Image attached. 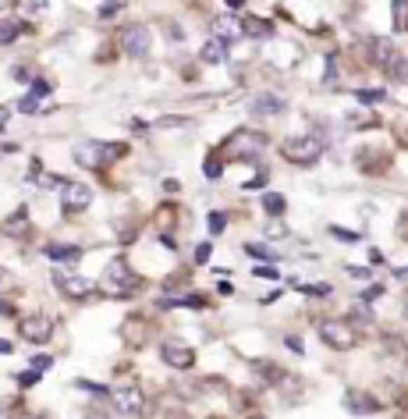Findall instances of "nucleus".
<instances>
[{
  "instance_id": "2",
  "label": "nucleus",
  "mask_w": 408,
  "mask_h": 419,
  "mask_svg": "<svg viewBox=\"0 0 408 419\" xmlns=\"http://www.w3.org/2000/svg\"><path fill=\"white\" fill-rule=\"evenodd\" d=\"M320 156H323V139H316V135H295L284 142V160L299 164V167H313Z\"/></svg>"
},
{
  "instance_id": "22",
  "label": "nucleus",
  "mask_w": 408,
  "mask_h": 419,
  "mask_svg": "<svg viewBox=\"0 0 408 419\" xmlns=\"http://www.w3.org/2000/svg\"><path fill=\"white\" fill-rule=\"evenodd\" d=\"M355 96H359V103H383V99H387L383 89H359Z\"/></svg>"
},
{
  "instance_id": "31",
  "label": "nucleus",
  "mask_w": 408,
  "mask_h": 419,
  "mask_svg": "<svg viewBox=\"0 0 408 419\" xmlns=\"http://www.w3.org/2000/svg\"><path fill=\"white\" fill-rule=\"evenodd\" d=\"M245 32H259V36H270V25H266V22H249V25H245Z\"/></svg>"
},
{
  "instance_id": "19",
  "label": "nucleus",
  "mask_w": 408,
  "mask_h": 419,
  "mask_svg": "<svg viewBox=\"0 0 408 419\" xmlns=\"http://www.w3.org/2000/svg\"><path fill=\"white\" fill-rule=\"evenodd\" d=\"M263 210H266L270 217H280L284 210H287V202H284V195H280V192H266V195H263Z\"/></svg>"
},
{
  "instance_id": "37",
  "label": "nucleus",
  "mask_w": 408,
  "mask_h": 419,
  "mask_svg": "<svg viewBox=\"0 0 408 419\" xmlns=\"http://www.w3.org/2000/svg\"><path fill=\"white\" fill-rule=\"evenodd\" d=\"M217 174H220V164L210 160V164H206V178H217Z\"/></svg>"
},
{
  "instance_id": "8",
  "label": "nucleus",
  "mask_w": 408,
  "mask_h": 419,
  "mask_svg": "<svg viewBox=\"0 0 408 419\" xmlns=\"http://www.w3.org/2000/svg\"><path fill=\"white\" fill-rule=\"evenodd\" d=\"M89 202H93V188L86 181H68L61 188V206L68 210V214H82Z\"/></svg>"
},
{
  "instance_id": "45",
  "label": "nucleus",
  "mask_w": 408,
  "mask_h": 419,
  "mask_svg": "<svg viewBox=\"0 0 408 419\" xmlns=\"http://www.w3.org/2000/svg\"><path fill=\"white\" fill-rule=\"evenodd\" d=\"M0 4H4V0H0Z\"/></svg>"
},
{
  "instance_id": "39",
  "label": "nucleus",
  "mask_w": 408,
  "mask_h": 419,
  "mask_svg": "<svg viewBox=\"0 0 408 419\" xmlns=\"http://www.w3.org/2000/svg\"><path fill=\"white\" fill-rule=\"evenodd\" d=\"M11 352V341H4V338H0V355H8Z\"/></svg>"
},
{
  "instance_id": "42",
  "label": "nucleus",
  "mask_w": 408,
  "mask_h": 419,
  "mask_svg": "<svg viewBox=\"0 0 408 419\" xmlns=\"http://www.w3.org/2000/svg\"><path fill=\"white\" fill-rule=\"evenodd\" d=\"M227 4H235V8H242V0H227Z\"/></svg>"
},
{
  "instance_id": "3",
  "label": "nucleus",
  "mask_w": 408,
  "mask_h": 419,
  "mask_svg": "<svg viewBox=\"0 0 408 419\" xmlns=\"http://www.w3.org/2000/svg\"><path fill=\"white\" fill-rule=\"evenodd\" d=\"M100 288H103L107 295H114V298H125V295L135 288V274L128 270L125 259H114V263H107V270H103V277H100Z\"/></svg>"
},
{
  "instance_id": "9",
  "label": "nucleus",
  "mask_w": 408,
  "mask_h": 419,
  "mask_svg": "<svg viewBox=\"0 0 408 419\" xmlns=\"http://www.w3.org/2000/svg\"><path fill=\"white\" fill-rule=\"evenodd\" d=\"M266 146V139L263 135H256V132H249V128H242V132H235L227 139V153L231 156H252L256 149H263Z\"/></svg>"
},
{
  "instance_id": "35",
  "label": "nucleus",
  "mask_w": 408,
  "mask_h": 419,
  "mask_svg": "<svg viewBox=\"0 0 408 419\" xmlns=\"http://www.w3.org/2000/svg\"><path fill=\"white\" fill-rule=\"evenodd\" d=\"M348 274H352V277H362V281H366L373 270H369V267H348Z\"/></svg>"
},
{
  "instance_id": "12",
  "label": "nucleus",
  "mask_w": 408,
  "mask_h": 419,
  "mask_svg": "<svg viewBox=\"0 0 408 419\" xmlns=\"http://www.w3.org/2000/svg\"><path fill=\"white\" fill-rule=\"evenodd\" d=\"M22 338L32 341V345H46V341L53 338L50 317H25V320H22Z\"/></svg>"
},
{
  "instance_id": "40",
  "label": "nucleus",
  "mask_w": 408,
  "mask_h": 419,
  "mask_svg": "<svg viewBox=\"0 0 408 419\" xmlns=\"http://www.w3.org/2000/svg\"><path fill=\"white\" fill-rule=\"evenodd\" d=\"M8 125V107H0V128Z\"/></svg>"
},
{
  "instance_id": "10",
  "label": "nucleus",
  "mask_w": 408,
  "mask_h": 419,
  "mask_svg": "<svg viewBox=\"0 0 408 419\" xmlns=\"http://www.w3.org/2000/svg\"><path fill=\"white\" fill-rule=\"evenodd\" d=\"M53 284L61 288L68 298H89L93 295V281L89 277H75V274H64V270H53Z\"/></svg>"
},
{
  "instance_id": "30",
  "label": "nucleus",
  "mask_w": 408,
  "mask_h": 419,
  "mask_svg": "<svg viewBox=\"0 0 408 419\" xmlns=\"http://www.w3.org/2000/svg\"><path fill=\"white\" fill-rule=\"evenodd\" d=\"M306 295H330V284H302Z\"/></svg>"
},
{
  "instance_id": "44",
  "label": "nucleus",
  "mask_w": 408,
  "mask_h": 419,
  "mask_svg": "<svg viewBox=\"0 0 408 419\" xmlns=\"http://www.w3.org/2000/svg\"><path fill=\"white\" fill-rule=\"evenodd\" d=\"M404 312H408V305H404Z\"/></svg>"
},
{
  "instance_id": "1",
  "label": "nucleus",
  "mask_w": 408,
  "mask_h": 419,
  "mask_svg": "<svg viewBox=\"0 0 408 419\" xmlns=\"http://www.w3.org/2000/svg\"><path fill=\"white\" fill-rule=\"evenodd\" d=\"M121 153H125V146H114V142H96V139H89V142H79V146H75V164H82V167L96 171V167L114 164Z\"/></svg>"
},
{
  "instance_id": "38",
  "label": "nucleus",
  "mask_w": 408,
  "mask_h": 419,
  "mask_svg": "<svg viewBox=\"0 0 408 419\" xmlns=\"http://www.w3.org/2000/svg\"><path fill=\"white\" fill-rule=\"evenodd\" d=\"M394 277H397V281H408V267H397V270H394Z\"/></svg>"
},
{
  "instance_id": "16",
  "label": "nucleus",
  "mask_w": 408,
  "mask_h": 419,
  "mask_svg": "<svg viewBox=\"0 0 408 419\" xmlns=\"http://www.w3.org/2000/svg\"><path fill=\"white\" fill-rule=\"evenodd\" d=\"M199 57H203L206 64H220V61H227V43H220V39H210V43L199 50Z\"/></svg>"
},
{
  "instance_id": "24",
  "label": "nucleus",
  "mask_w": 408,
  "mask_h": 419,
  "mask_svg": "<svg viewBox=\"0 0 408 419\" xmlns=\"http://www.w3.org/2000/svg\"><path fill=\"white\" fill-rule=\"evenodd\" d=\"M245 252H249V256H263V259H273V249H266V245H259V242H249V245H245Z\"/></svg>"
},
{
  "instance_id": "32",
  "label": "nucleus",
  "mask_w": 408,
  "mask_h": 419,
  "mask_svg": "<svg viewBox=\"0 0 408 419\" xmlns=\"http://www.w3.org/2000/svg\"><path fill=\"white\" fill-rule=\"evenodd\" d=\"M380 295H383V288H380V284H373V288H366V291H362V302H376Z\"/></svg>"
},
{
  "instance_id": "41",
  "label": "nucleus",
  "mask_w": 408,
  "mask_h": 419,
  "mask_svg": "<svg viewBox=\"0 0 408 419\" xmlns=\"http://www.w3.org/2000/svg\"><path fill=\"white\" fill-rule=\"evenodd\" d=\"M11 419H36V415H29V412H15Z\"/></svg>"
},
{
  "instance_id": "26",
  "label": "nucleus",
  "mask_w": 408,
  "mask_h": 419,
  "mask_svg": "<svg viewBox=\"0 0 408 419\" xmlns=\"http://www.w3.org/2000/svg\"><path fill=\"white\" fill-rule=\"evenodd\" d=\"M252 274H256V277H266V281H277V277H280V274H277V267H270V263L252 267Z\"/></svg>"
},
{
  "instance_id": "20",
  "label": "nucleus",
  "mask_w": 408,
  "mask_h": 419,
  "mask_svg": "<svg viewBox=\"0 0 408 419\" xmlns=\"http://www.w3.org/2000/svg\"><path fill=\"white\" fill-rule=\"evenodd\" d=\"M46 256L50 259H68L72 263V259H79V249L75 245H46Z\"/></svg>"
},
{
  "instance_id": "11",
  "label": "nucleus",
  "mask_w": 408,
  "mask_h": 419,
  "mask_svg": "<svg viewBox=\"0 0 408 419\" xmlns=\"http://www.w3.org/2000/svg\"><path fill=\"white\" fill-rule=\"evenodd\" d=\"M160 355H163L167 366H174V370H192L196 366V352L189 345H182V341H167Z\"/></svg>"
},
{
  "instance_id": "43",
  "label": "nucleus",
  "mask_w": 408,
  "mask_h": 419,
  "mask_svg": "<svg viewBox=\"0 0 408 419\" xmlns=\"http://www.w3.org/2000/svg\"><path fill=\"white\" fill-rule=\"evenodd\" d=\"M252 419H263V415H252Z\"/></svg>"
},
{
  "instance_id": "13",
  "label": "nucleus",
  "mask_w": 408,
  "mask_h": 419,
  "mask_svg": "<svg viewBox=\"0 0 408 419\" xmlns=\"http://www.w3.org/2000/svg\"><path fill=\"white\" fill-rule=\"evenodd\" d=\"M397 57H401V54H397V46H394L390 39H373V61H376L383 71H390V68L397 64Z\"/></svg>"
},
{
  "instance_id": "33",
  "label": "nucleus",
  "mask_w": 408,
  "mask_h": 419,
  "mask_svg": "<svg viewBox=\"0 0 408 419\" xmlns=\"http://www.w3.org/2000/svg\"><path fill=\"white\" fill-rule=\"evenodd\" d=\"M43 8H46V0H25V11L29 15H39Z\"/></svg>"
},
{
  "instance_id": "36",
  "label": "nucleus",
  "mask_w": 408,
  "mask_h": 419,
  "mask_svg": "<svg viewBox=\"0 0 408 419\" xmlns=\"http://www.w3.org/2000/svg\"><path fill=\"white\" fill-rule=\"evenodd\" d=\"M46 366H50V355H36L32 359V370H46Z\"/></svg>"
},
{
  "instance_id": "28",
  "label": "nucleus",
  "mask_w": 408,
  "mask_h": 419,
  "mask_svg": "<svg viewBox=\"0 0 408 419\" xmlns=\"http://www.w3.org/2000/svg\"><path fill=\"white\" fill-rule=\"evenodd\" d=\"M36 380H39V370H25V373H18V384H22V387H32Z\"/></svg>"
},
{
  "instance_id": "29",
  "label": "nucleus",
  "mask_w": 408,
  "mask_h": 419,
  "mask_svg": "<svg viewBox=\"0 0 408 419\" xmlns=\"http://www.w3.org/2000/svg\"><path fill=\"white\" fill-rule=\"evenodd\" d=\"M224 224H227V221H224V214H210V231H213V235H220V231H224Z\"/></svg>"
},
{
  "instance_id": "5",
  "label": "nucleus",
  "mask_w": 408,
  "mask_h": 419,
  "mask_svg": "<svg viewBox=\"0 0 408 419\" xmlns=\"http://www.w3.org/2000/svg\"><path fill=\"white\" fill-rule=\"evenodd\" d=\"M121 46H125L128 57H146L149 50H153V32L146 25H128L121 32Z\"/></svg>"
},
{
  "instance_id": "4",
  "label": "nucleus",
  "mask_w": 408,
  "mask_h": 419,
  "mask_svg": "<svg viewBox=\"0 0 408 419\" xmlns=\"http://www.w3.org/2000/svg\"><path fill=\"white\" fill-rule=\"evenodd\" d=\"M320 338L330 345V348H337V352H348V348H355V331L348 327V324H341V320H323L320 324Z\"/></svg>"
},
{
  "instance_id": "7",
  "label": "nucleus",
  "mask_w": 408,
  "mask_h": 419,
  "mask_svg": "<svg viewBox=\"0 0 408 419\" xmlns=\"http://www.w3.org/2000/svg\"><path fill=\"white\" fill-rule=\"evenodd\" d=\"M210 29H213V39H220V43H238V39H245V22H242L238 15H217V18L210 22Z\"/></svg>"
},
{
  "instance_id": "6",
  "label": "nucleus",
  "mask_w": 408,
  "mask_h": 419,
  "mask_svg": "<svg viewBox=\"0 0 408 419\" xmlns=\"http://www.w3.org/2000/svg\"><path fill=\"white\" fill-rule=\"evenodd\" d=\"M110 398H114V405H118V412H125V415H135V412L146 408V394H142V387H135V384L114 387Z\"/></svg>"
},
{
  "instance_id": "18",
  "label": "nucleus",
  "mask_w": 408,
  "mask_h": 419,
  "mask_svg": "<svg viewBox=\"0 0 408 419\" xmlns=\"http://www.w3.org/2000/svg\"><path fill=\"white\" fill-rule=\"evenodd\" d=\"M18 36H22V22H15V18H4V22H0V46L15 43Z\"/></svg>"
},
{
  "instance_id": "34",
  "label": "nucleus",
  "mask_w": 408,
  "mask_h": 419,
  "mask_svg": "<svg viewBox=\"0 0 408 419\" xmlns=\"http://www.w3.org/2000/svg\"><path fill=\"white\" fill-rule=\"evenodd\" d=\"M206 259H210V245L203 242V245L196 249V263H206Z\"/></svg>"
},
{
  "instance_id": "17",
  "label": "nucleus",
  "mask_w": 408,
  "mask_h": 419,
  "mask_svg": "<svg viewBox=\"0 0 408 419\" xmlns=\"http://www.w3.org/2000/svg\"><path fill=\"white\" fill-rule=\"evenodd\" d=\"M46 92H50V85H46V82H36L32 92H29L25 99H18V111H25V114L36 111V107H39V96H46Z\"/></svg>"
},
{
  "instance_id": "25",
  "label": "nucleus",
  "mask_w": 408,
  "mask_h": 419,
  "mask_svg": "<svg viewBox=\"0 0 408 419\" xmlns=\"http://www.w3.org/2000/svg\"><path fill=\"white\" fill-rule=\"evenodd\" d=\"M330 235H334L337 242H348V245H352V242H359V235H355V231H344V228H337V224L330 228Z\"/></svg>"
},
{
  "instance_id": "21",
  "label": "nucleus",
  "mask_w": 408,
  "mask_h": 419,
  "mask_svg": "<svg viewBox=\"0 0 408 419\" xmlns=\"http://www.w3.org/2000/svg\"><path fill=\"white\" fill-rule=\"evenodd\" d=\"M394 29L397 32L408 29V0H394Z\"/></svg>"
},
{
  "instance_id": "15",
  "label": "nucleus",
  "mask_w": 408,
  "mask_h": 419,
  "mask_svg": "<svg viewBox=\"0 0 408 419\" xmlns=\"http://www.w3.org/2000/svg\"><path fill=\"white\" fill-rule=\"evenodd\" d=\"M284 107H287L284 96H273V92H263L252 99V114H280Z\"/></svg>"
},
{
  "instance_id": "14",
  "label": "nucleus",
  "mask_w": 408,
  "mask_h": 419,
  "mask_svg": "<svg viewBox=\"0 0 408 419\" xmlns=\"http://www.w3.org/2000/svg\"><path fill=\"white\" fill-rule=\"evenodd\" d=\"M344 405H348V412H355V415L376 412V401H373L369 394H362V391H348V394H344Z\"/></svg>"
},
{
  "instance_id": "27",
  "label": "nucleus",
  "mask_w": 408,
  "mask_h": 419,
  "mask_svg": "<svg viewBox=\"0 0 408 419\" xmlns=\"http://www.w3.org/2000/svg\"><path fill=\"white\" fill-rule=\"evenodd\" d=\"M121 11V0H107V4H100V18H110Z\"/></svg>"
},
{
  "instance_id": "23",
  "label": "nucleus",
  "mask_w": 408,
  "mask_h": 419,
  "mask_svg": "<svg viewBox=\"0 0 408 419\" xmlns=\"http://www.w3.org/2000/svg\"><path fill=\"white\" fill-rule=\"evenodd\" d=\"M366 305H369V302H362V305H352V320H355V324H373V312H369Z\"/></svg>"
}]
</instances>
